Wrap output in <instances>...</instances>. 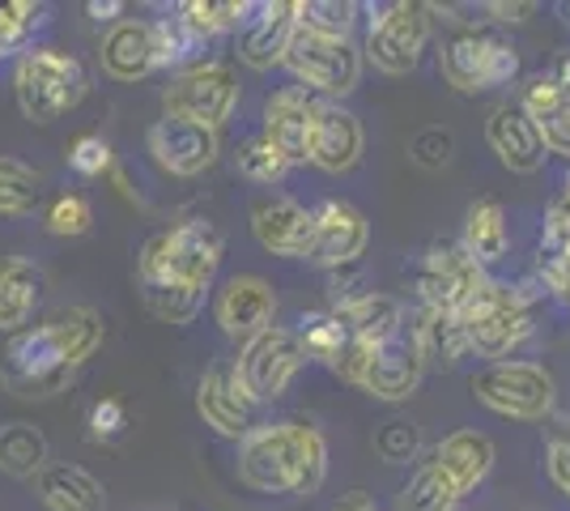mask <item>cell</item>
<instances>
[{
  "instance_id": "12",
  "label": "cell",
  "mask_w": 570,
  "mask_h": 511,
  "mask_svg": "<svg viewBox=\"0 0 570 511\" xmlns=\"http://www.w3.org/2000/svg\"><path fill=\"white\" fill-rule=\"evenodd\" d=\"M473 401L490 414L511 417V422H546L558 405V380L546 363L532 358H507V363L481 366L473 380Z\"/></svg>"
},
{
  "instance_id": "8",
  "label": "cell",
  "mask_w": 570,
  "mask_h": 511,
  "mask_svg": "<svg viewBox=\"0 0 570 511\" xmlns=\"http://www.w3.org/2000/svg\"><path fill=\"white\" fill-rule=\"evenodd\" d=\"M362 60L387 77H404L422 65L434 35V4L387 0L362 9Z\"/></svg>"
},
{
  "instance_id": "36",
  "label": "cell",
  "mask_w": 570,
  "mask_h": 511,
  "mask_svg": "<svg viewBox=\"0 0 570 511\" xmlns=\"http://www.w3.org/2000/svg\"><path fill=\"white\" fill-rule=\"evenodd\" d=\"M43 226H48L56 239H81V235H90V226H95V205L81 193L56 196L48 205V214H43Z\"/></svg>"
},
{
  "instance_id": "28",
  "label": "cell",
  "mask_w": 570,
  "mask_h": 511,
  "mask_svg": "<svg viewBox=\"0 0 570 511\" xmlns=\"http://www.w3.org/2000/svg\"><path fill=\"white\" fill-rule=\"evenodd\" d=\"M460 247H464V256L476 261L481 268L499 265L502 256H507V247H511V226H507V209H502V200L481 196V200L469 205V214H464V230H460Z\"/></svg>"
},
{
  "instance_id": "4",
  "label": "cell",
  "mask_w": 570,
  "mask_h": 511,
  "mask_svg": "<svg viewBox=\"0 0 570 511\" xmlns=\"http://www.w3.org/2000/svg\"><path fill=\"white\" fill-rule=\"evenodd\" d=\"M499 448L485 431H452L426 456H417L396 494V511H455L494 473Z\"/></svg>"
},
{
  "instance_id": "33",
  "label": "cell",
  "mask_w": 570,
  "mask_h": 511,
  "mask_svg": "<svg viewBox=\"0 0 570 511\" xmlns=\"http://www.w3.org/2000/svg\"><path fill=\"white\" fill-rule=\"evenodd\" d=\"M298 337H303V350H307V363H320L333 371L341 363V354H345V345H350V328H345V320L336 316L333 307H324V312H307L298 320Z\"/></svg>"
},
{
  "instance_id": "22",
  "label": "cell",
  "mask_w": 570,
  "mask_h": 511,
  "mask_svg": "<svg viewBox=\"0 0 570 511\" xmlns=\"http://www.w3.org/2000/svg\"><path fill=\"white\" fill-rule=\"evenodd\" d=\"M98 65L102 73L119 81V86H132L145 77L158 73V35L149 18H119L102 30L98 39Z\"/></svg>"
},
{
  "instance_id": "48",
  "label": "cell",
  "mask_w": 570,
  "mask_h": 511,
  "mask_svg": "<svg viewBox=\"0 0 570 511\" xmlns=\"http://www.w3.org/2000/svg\"><path fill=\"white\" fill-rule=\"evenodd\" d=\"M567 13H570V4H567Z\"/></svg>"
},
{
  "instance_id": "17",
  "label": "cell",
  "mask_w": 570,
  "mask_h": 511,
  "mask_svg": "<svg viewBox=\"0 0 570 511\" xmlns=\"http://www.w3.org/2000/svg\"><path fill=\"white\" fill-rule=\"evenodd\" d=\"M320 107L324 98H315L303 86H277L273 95L264 98L261 132L282 149V158L289 167L311 163V141H315V124H320Z\"/></svg>"
},
{
  "instance_id": "21",
  "label": "cell",
  "mask_w": 570,
  "mask_h": 511,
  "mask_svg": "<svg viewBox=\"0 0 570 511\" xmlns=\"http://www.w3.org/2000/svg\"><path fill=\"white\" fill-rule=\"evenodd\" d=\"M252 235L282 261H307L315 244V209L294 196H261L252 205Z\"/></svg>"
},
{
  "instance_id": "27",
  "label": "cell",
  "mask_w": 570,
  "mask_h": 511,
  "mask_svg": "<svg viewBox=\"0 0 570 511\" xmlns=\"http://www.w3.org/2000/svg\"><path fill=\"white\" fill-rule=\"evenodd\" d=\"M515 102L537 120L541 141H546V154L570 158V95L558 90V81L541 69V73H532L528 81H523Z\"/></svg>"
},
{
  "instance_id": "37",
  "label": "cell",
  "mask_w": 570,
  "mask_h": 511,
  "mask_svg": "<svg viewBox=\"0 0 570 511\" xmlns=\"http://www.w3.org/2000/svg\"><path fill=\"white\" fill-rule=\"evenodd\" d=\"M43 26V9L39 4H0V56H9V51H26V39L35 35Z\"/></svg>"
},
{
  "instance_id": "24",
  "label": "cell",
  "mask_w": 570,
  "mask_h": 511,
  "mask_svg": "<svg viewBox=\"0 0 570 511\" xmlns=\"http://www.w3.org/2000/svg\"><path fill=\"white\" fill-rule=\"evenodd\" d=\"M362 149H366L362 120L345 102H324L320 124H315V141H311V167L328 170V175H345L362 163Z\"/></svg>"
},
{
  "instance_id": "31",
  "label": "cell",
  "mask_w": 570,
  "mask_h": 511,
  "mask_svg": "<svg viewBox=\"0 0 570 511\" xmlns=\"http://www.w3.org/2000/svg\"><path fill=\"white\" fill-rule=\"evenodd\" d=\"M51 464V443L35 422H4L0 426V473L30 482Z\"/></svg>"
},
{
  "instance_id": "16",
  "label": "cell",
  "mask_w": 570,
  "mask_h": 511,
  "mask_svg": "<svg viewBox=\"0 0 570 511\" xmlns=\"http://www.w3.org/2000/svg\"><path fill=\"white\" fill-rule=\"evenodd\" d=\"M214 320L222 328V337H230L235 345H247L252 337H261L264 328L277 324V291H273V282H264L261 273L226 277L214 294Z\"/></svg>"
},
{
  "instance_id": "34",
  "label": "cell",
  "mask_w": 570,
  "mask_h": 511,
  "mask_svg": "<svg viewBox=\"0 0 570 511\" xmlns=\"http://www.w3.org/2000/svg\"><path fill=\"white\" fill-rule=\"evenodd\" d=\"M43 205V175L18 158H0V218H30Z\"/></svg>"
},
{
  "instance_id": "9",
  "label": "cell",
  "mask_w": 570,
  "mask_h": 511,
  "mask_svg": "<svg viewBox=\"0 0 570 511\" xmlns=\"http://www.w3.org/2000/svg\"><path fill=\"white\" fill-rule=\"evenodd\" d=\"M336 380L354 384L366 396H375L383 405H401L413 392L422 389V375H426V358L417 350L413 333L404 328L396 341H383V345H362L350 337L341 363L333 366Z\"/></svg>"
},
{
  "instance_id": "47",
  "label": "cell",
  "mask_w": 570,
  "mask_h": 511,
  "mask_svg": "<svg viewBox=\"0 0 570 511\" xmlns=\"http://www.w3.org/2000/svg\"><path fill=\"white\" fill-rule=\"evenodd\" d=\"M158 511H175V508H158Z\"/></svg>"
},
{
  "instance_id": "39",
  "label": "cell",
  "mask_w": 570,
  "mask_h": 511,
  "mask_svg": "<svg viewBox=\"0 0 570 511\" xmlns=\"http://www.w3.org/2000/svg\"><path fill=\"white\" fill-rule=\"evenodd\" d=\"M375 452H380L387 464H409L417 461V452H422V439H417V426L413 422H401V417H392V422H383L380 435H375Z\"/></svg>"
},
{
  "instance_id": "6",
  "label": "cell",
  "mask_w": 570,
  "mask_h": 511,
  "mask_svg": "<svg viewBox=\"0 0 570 511\" xmlns=\"http://www.w3.org/2000/svg\"><path fill=\"white\" fill-rule=\"evenodd\" d=\"M86 90H90L86 65L65 48L35 43L13 65V98H18V107L30 124H51L69 116L72 107L86 98Z\"/></svg>"
},
{
  "instance_id": "23",
  "label": "cell",
  "mask_w": 570,
  "mask_h": 511,
  "mask_svg": "<svg viewBox=\"0 0 570 511\" xmlns=\"http://www.w3.org/2000/svg\"><path fill=\"white\" fill-rule=\"evenodd\" d=\"M485 141H490L494 158H499L511 175H537L549 158L546 141H541V128H537V120L523 111L515 98H507V102H499V107L490 111V120H485Z\"/></svg>"
},
{
  "instance_id": "32",
  "label": "cell",
  "mask_w": 570,
  "mask_h": 511,
  "mask_svg": "<svg viewBox=\"0 0 570 511\" xmlns=\"http://www.w3.org/2000/svg\"><path fill=\"white\" fill-rule=\"evenodd\" d=\"M230 163H235V170L247 179V184H261V188H277V184H285V175L294 170L282 158V149L273 146L264 132L243 137V141L230 149Z\"/></svg>"
},
{
  "instance_id": "35",
  "label": "cell",
  "mask_w": 570,
  "mask_h": 511,
  "mask_svg": "<svg viewBox=\"0 0 570 511\" xmlns=\"http://www.w3.org/2000/svg\"><path fill=\"white\" fill-rule=\"evenodd\" d=\"M357 22H362V4L354 0H298V26L307 30L354 39Z\"/></svg>"
},
{
  "instance_id": "3",
  "label": "cell",
  "mask_w": 570,
  "mask_h": 511,
  "mask_svg": "<svg viewBox=\"0 0 570 511\" xmlns=\"http://www.w3.org/2000/svg\"><path fill=\"white\" fill-rule=\"evenodd\" d=\"M238 487L268 499H307L328 478V439L307 417L261 422L238 443Z\"/></svg>"
},
{
  "instance_id": "38",
  "label": "cell",
  "mask_w": 570,
  "mask_h": 511,
  "mask_svg": "<svg viewBox=\"0 0 570 511\" xmlns=\"http://www.w3.org/2000/svg\"><path fill=\"white\" fill-rule=\"evenodd\" d=\"M69 170L81 175V179H98L107 170H116V154H111V141L98 137V132H86L69 146Z\"/></svg>"
},
{
  "instance_id": "44",
  "label": "cell",
  "mask_w": 570,
  "mask_h": 511,
  "mask_svg": "<svg viewBox=\"0 0 570 511\" xmlns=\"http://www.w3.org/2000/svg\"><path fill=\"white\" fill-rule=\"evenodd\" d=\"M333 511H380L375 503V494H366V490H350V494H341V503Z\"/></svg>"
},
{
  "instance_id": "10",
  "label": "cell",
  "mask_w": 570,
  "mask_h": 511,
  "mask_svg": "<svg viewBox=\"0 0 570 511\" xmlns=\"http://www.w3.org/2000/svg\"><path fill=\"white\" fill-rule=\"evenodd\" d=\"M282 69L294 77V86L311 90L324 102H345L362 81V43L357 39H341V35H320L298 26L289 48H285Z\"/></svg>"
},
{
  "instance_id": "5",
  "label": "cell",
  "mask_w": 570,
  "mask_h": 511,
  "mask_svg": "<svg viewBox=\"0 0 570 511\" xmlns=\"http://www.w3.org/2000/svg\"><path fill=\"white\" fill-rule=\"evenodd\" d=\"M537 320H541V303L528 286H507V282L485 277L481 291L455 316V324L464 333V350L485 358L490 366L515 358L523 345L537 337Z\"/></svg>"
},
{
  "instance_id": "7",
  "label": "cell",
  "mask_w": 570,
  "mask_h": 511,
  "mask_svg": "<svg viewBox=\"0 0 570 511\" xmlns=\"http://www.w3.org/2000/svg\"><path fill=\"white\" fill-rule=\"evenodd\" d=\"M439 73L455 95H490L520 81V51L494 26H460L439 48Z\"/></svg>"
},
{
  "instance_id": "14",
  "label": "cell",
  "mask_w": 570,
  "mask_h": 511,
  "mask_svg": "<svg viewBox=\"0 0 570 511\" xmlns=\"http://www.w3.org/2000/svg\"><path fill=\"white\" fill-rule=\"evenodd\" d=\"M485 282V268L464 256L460 244H430L422 252V265L413 273V286H417V303L422 312L434 316H460L464 303L481 291Z\"/></svg>"
},
{
  "instance_id": "40",
  "label": "cell",
  "mask_w": 570,
  "mask_h": 511,
  "mask_svg": "<svg viewBox=\"0 0 570 511\" xmlns=\"http://www.w3.org/2000/svg\"><path fill=\"white\" fill-rule=\"evenodd\" d=\"M86 426H90V439L95 443H111L128 431V410H124V401L116 396H102L90 405V414H86Z\"/></svg>"
},
{
  "instance_id": "20",
  "label": "cell",
  "mask_w": 570,
  "mask_h": 511,
  "mask_svg": "<svg viewBox=\"0 0 570 511\" xmlns=\"http://www.w3.org/2000/svg\"><path fill=\"white\" fill-rule=\"evenodd\" d=\"M298 30V0H264V4H252L247 22L238 26L235 51L238 60L256 73H268V69H282L285 48Z\"/></svg>"
},
{
  "instance_id": "1",
  "label": "cell",
  "mask_w": 570,
  "mask_h": 511,
  "mask_svg": "<svg viewBox=\"0 0 570 511\" xmlns=\"http://www.w3.org/2000/svg\"><path fill=\"white\" fill-rule=\"evenodd\" d=\"M226 256V235L209 218H179L154 230L137 252V291L167 324H191L205 312Z\"/></svg>"
},
{
  "instance_id": "46",
  "label": "cell",
  "mask_w": 570,
  "mask_h": 511,
  "mask_svg": "<svg viewBox=\"0 0 570 511\" xmlns=\"http://www.w3.org/2000/svg\"><path fill=\"white\" fill-rule=\"evenodd\" d=\"M86 13H95L98 22H119L124 4H119V0H107V4H86Z\"/></svg>"
},
{
  "instance_id": "18",
  "label": "cell",
  "mask_w": 570,
  "mask_h": 511,
  "mask_svg": "<svg viewBox=\"0 0 570 511\" xmlns=\"http://www.w3.org/2000/svg\"><path fill=\"white\" fill-rule=\"evenodd\" d=\"M366 244H371V222L357 205L341 200V196H328L315 205V244L307 256L311 268L336 273V268L357 265Z\"/></svg>"
},
{
  "instance_id": "11",
  "label": "cell",
  "mask_w": 570,
  "mask_h": 511,
  "mask_svg": "<svg viewBox=\"0 0 570 511\" xmlns=\"http://www.w3.org/2000/svg\"><path fill=\"white\" fill-rule=\"evenodd\" d=\"M238 98H243L238 69L230 60L209 56V60H191L179 73H170V81L163 86V116L222 132L238 111Z\"/></svg>"
},
{
  "instance_id": "42",
  "label": "cell",
  "mask_w": 570,
  "mask_h": 511,
  "mask_svg": "<svg viewBox=\"0 0 570 511\" xmlns=\"http://www.w3.org/2000/svg\"><path fill=\"white\" fill-rule=\"evenodd\" d=\"M546 469H549V482L570 499V426H553L549 431Z\"/></svg>"
},
{
  "instance_id": "25",
  "label": "cell",
  "mask_w": 570,
  "mask_h": 511,
  "mask_svg": "<svg viewBox=\"0 0 570 511\" xmlns=\"http://www.w3.org/2000/svg\"><path fill=\"white\" fill-rule=\"evenodd\" d=\"M537 277H541V286L570 312V179L562 184V193L549 200L546 218H541Z\"/></svg>"
},
{
  "instance_id": "26",
  "label": "cell",
  "mask_w": 570,
  "mask_h": 511,
  "mask_svg": "<svg viewBox=\"0 0 570 511\" xmlns=\"http://www.w3.org/2000/svg\"><path fill=\"white\" fill-rule=\"evenodd\" d=\"M48 291V273L26 256H0V333H22Z\"/></svg>"
},
{
  "instance_id": "30",
  "label": "cell",
  "mask_w": 570,
  "mask_h": 511,
  "mask_svg": "<svg viewBox=\"0 0 570 511\" xmlns=\"http://www.w3.org/2000/svg\"><path fill=\"white\" fill-rule=\"evenodd\" d=\"M247 13H252V0H184L170 9V18L184 26V35L196 48L214 43L222 35H238Z\"/></svg>"
},
{
  "instance_id": "19",
  "label": "cell",
  "mask_w": 570,
  "mask_h": 511,
  "mask_svg": "<svg viewBox=\"0 0 570 511\" xmlns=\"http://www.w3.org/2000/svg\"><path fill=\"white\" fill-rule=\"evenodd\" d=\"M196 414H200V422H205L214 435L235 439V443H243V439L261 426V417H256L261 405L238 389L235 366L230 363L209 366V371L196 380Z\"/></svg>"
},
{
  "instance_id": "43",
  "label": "cell",
  "mask_w": 570,
  "mask_h": 511,
  "mask_svg": "<svg viewBox=\"0 0 570 511\" xmlns=\"http://www.w3.org/2000/svg\"><path fill=\"white\" fill-rule=\"evenodd\" d=\"M485 13L494 22H523L528 13H537V4H485Z\"/></svg>"
},
{
  "instance_id": "29",
  "label": "cell",
  "mask_w": 570,
  "mask_h": 511,
  "mask_svg": "<svg viewBox=\"0 0 570 511\" xmlns=\"http://www.w3.org/2000/svg\"><path fill=\"white\" fill-rule=\"evenodd\" d=\"M39 494L51 511H107V490L81 464H48L39 473Z\"/></svg>"
},
{
  "instance_id": "45",
  "label": "cell",
  "mask_w": 570,
  "mask_h": 511,
  "mask_svg": "<svg viewBox=\"0 0 570 511\" xmlns=\"http://www.w3.org/2000/svg\"><path fill=\"white\" fill-rule=\"evenodd\" d=\"M546 73L558 81V90H562V95H570V51H558V56L546 65Z\"/></svg>"
},
{
  "instance_id": "15",
  "label": "cell",
  "mask_w": 570,
  "mask_h": 511,
  "mask_svg": "<svg viewBox=\"0 0 570 511\" xmlns=\"http://www.w3.org/2000/svg\"><path fill=\"white\" fill-rule=\"evenodd\" d=\"M145 154L154 158V167L175 175V179H200L205 170L217 167L222 158V137L184 120H154L145 128Z\"/></svg>"
},
{
  "instance_id": "41",
  "label": "cell",
  "mask_w": 570,
  "mask_h": 511,
  "mask_svg": "<svg viewBox=\"0 0 570 511\" xmlns=\"http://www.w3.org/2000/svg\"><path fill=\"white\" fill-rule=\"evenodd\" d=\"M413 163L417 167H426V170H439V167H448L452 163V149H455V141L443 132V128H426V132H417L413 137Z\"/></svg>"
},
{
  "instance_id": "2",
  "label": "cell",
  "mask_w": 570,
  "mask_h": 511,
  "mask_svg": "<svg viewBox=\"0 0 570 511\" xmlns=\"http://www.w3.org/2000/svg\"><path fill=\"white\" fill-rule=\"evenodd\" d=\"M102 337L107 320L95 307H65L39 324H26L0 345V384L22 401L56 396L95 358Z\"/></svg>"
},
{
  "instance_id": "13",
  "label": "cell",
  "mask_w": 570,
  "mask_h": 511,
  "mask_svg": "<svg viewBox=\"0 0 570 511\" xmlns=\"http://www.w3.org/2000/svg\"><path fill=\"white\" fill-rule=\"evenodd\" d=\"M235 366L238 389L247 392L256 405H273L285 392L294 389V380L307 371V350L298 328L289 324H273L261 337H252L247 345H238V354L230 358Z\"/></svg>"
}]
</instances>
